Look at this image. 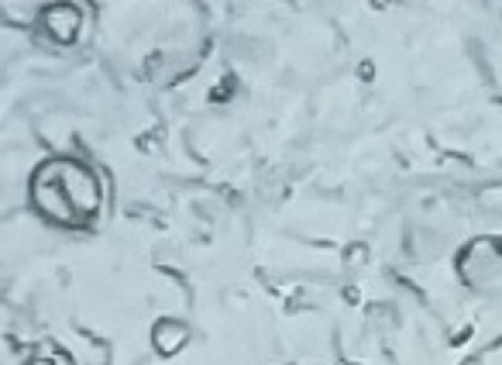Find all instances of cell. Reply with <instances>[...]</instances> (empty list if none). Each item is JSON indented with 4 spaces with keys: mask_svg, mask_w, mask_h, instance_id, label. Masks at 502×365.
<instances>
[{
    "mask_svg": "<svg viewBox=\"0 0 502 365\" xmlns=\"http://www.w3.org/2000/svg\"><path fill=\"white\" fill-rule=\"evenodd\" d=\"M45 166L52 169V176H55L62 197L69 200L72 214L79 217V224L100 210V204H103V186H100V179H97V172H93L90 166L72 162V159H55V162H45Z\"/></svg>",
    "mask_w": 502,
    "mask_h": 365,
    "instance_id": "1",
    "label": "cell"
},
{
    "mask_svg": "<svg viewBox=\"0 0 502 365\" xmlns=\"http://www.w3.org/2000/svg\"><path fill=\"white\" fill-rule=\"evenodd\" d=\"M31 204H34V210H38L41 217H48V221H55V224H66V228L79 224V217L72 214L69 200L62 197V190H59V183H55V176H52V169H48L45 162H41V166L34 169V176H31Z\"/></svg>",
    "mask_w": 502,
    "mask_h": 365,
    "instance_id": "2",
    "label": "cell"
},
{
    "mask_svg": "<svg viewBox=\"0 0 502 365\" xmlns=\"http://www.w3.org/2000/svg\"><path fill=\"white\" fill-rule=\"evenodd\" d=\"M41 28L59 41V45H72L79 38V28H83V10L76 3H52L45 7L41 14Z\"/></svg>",
    "mask_w": 502,
    "mask_h": 365,
    "instance_id": "3",
    "label": "cell"
},
{
    "mask_svg": "<svg viewBox=\"0 0 502 365\" xmlns=\"http://www.w3.org/2000/svg\"><path fill=\"white\" fill-rule=\"evenodd\" d=\"M186 342H190V328L183 321H172V317L169 321H159L155 331H152V345L162 355H179L186 348Z\"/></svg>",
    "mask_w": 502,
    "mask_h": 365,
    "instance_id": "4",
    "label": "cell"
}]
</instances>
